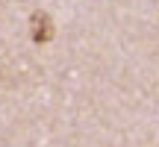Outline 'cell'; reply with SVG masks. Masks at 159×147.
<instances>
[{"label": "cell", "instance_id": "6da1fadb", "mask_svg": "<svg viewBox=\"0 0 159 147\" xmlns=\"http://www.w3.org/2000/svg\"><path fill=\"white\" fill-rule=\"evenodd\" d=\"M47 38H50V24L44 15H39L35 18V41H47Z\"/></svg>", "mask_w": 159, "mask_h": 147}]
</instances>
